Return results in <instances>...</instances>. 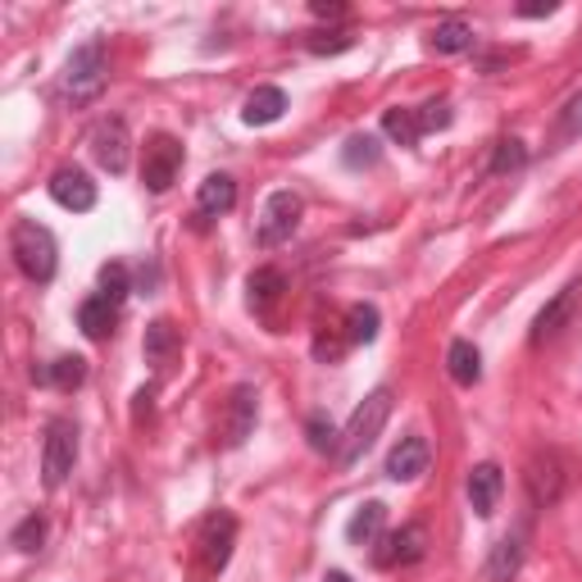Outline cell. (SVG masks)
Returning a JSON list of instances; mask_svg holds the SVG:
<instances>
[{"instance_id":"12","label":"cell","mask_w":582,"mask_h":582,"mask_svg":"<svg viewBox=\"0 0 582 582\" xmlns=\"http://www.w3.org/2000/svg\"><path fill=\"white\" fill-rule=\"evenodd\" d=\"M428 459H433V446L423 442V437H401V446L387 455V478H396V483H414L428 474Z\"/></svg>"},{"instance_id":"32","label":"cell","mask_w":582,"mask_h":582,"mask_svg":"<svg viewBox=\"0 0 582 582\" xmlns=\"http://www.w3.org/2000/svg\"><path fill=\"white\" fill-rule=\"evenodd\" d=\"M528 160V150H523V141H515V137H506L496 146V160H491V173H510V169H519Z\"/></svg>"},{"instance_id":"15","label":"cell","mask_w":582,"mask_h":582,"mask_svg":"<svg viewBox=\"0 0 582 582\" xmlns=\"http://www.w3.org/2000/svg\"><path fill=\"white\" fill-rule=\"evenodd\" d=\"M573 305H578V278H573L569 287H560V292H555V300L537 315V324H532V341L541 346V341L560 337V332H564V324L573 319Z\"/></svg>"},{"instance_id":"9","label":"cell","mask_w":582,"mask_h":582,"mask_svg":"<svg viewBox=\"0 0 582 582\" xmlns=\"http://www.w3.org/2000/svg\"><path fill=\"white\" fill-rule=\"evenodd\" d=\"M92 155L105 173H128V160H133V141H128V124L124 119H105L96 124L92 133Z\"/></svg>"},{"instance_id":"28","label":"cell","mask_w":582,"mask_h":582,"mask_svg":"<svg viewBox=\"0 0 582 582\" xmlns=\"http://www.w3.org/2000/svg\"><path fill=\"white\" fill-rule=\"evenodd\" d=\"M578 137H582V92H573V96L564 100L560 124H555V133H551V150H564V146L578 141Z\"/></svg>"},{"instance_id":"4","label":"cell","mask_w":582,"mask_h":582,"mask_svg":"<svg viewBox=\"0 0 582 582\" xmlns=\"http://www.w3.org/2000/svg\"><path fill=\"white\" fill-rule=\"evenodd\" d=\"M232 541H237V519L232 515H210L201 523V537H197V582H210L227 569L232 560Z\"/></svg>"},{"instance_id":"7","label":"cell","mask_w":582,"mask_h":582,"mask_svg":"<svg viewBox=\"0 0 582 582\" xmlns=\"http://www.w3.org/2000/svg\"><path fill=\"white\" fill-rule=\"evenodd\" d=\"M423 555H428V528H423V523H405V528L387 532V537L378 541L373 564H378V569H410V564H419Z\"/></svg>"},{"instance_id":"24","label":"cell","mask_w":582,"mask_h":582,"mask_svg":"<svg viewBox=\"0 0 582 582\" xmlns=\"http://www.w3.org/2000/svg\"><path fill=\"white\" fill-rule=\"evenodd\" d=\"M446 369H451V378L459 382V387H474L478 378H483V356H478V346L474 341H451V351H446Z\"/></svg>"},{"instance_id":"17","label":"cell","mask_w":582,"mask_h":582,"mask_svg":"<svg viewBox=\"0 0 582 582\" xmlns=\"http://www.w3.org/2000/svg\"><path fill=\"white\" fill-rule=\"evenodd\" d=\"M523 564V532H506L483 564V582H510Z\"/></svg>"},{"instance_id":"29","label":"cell","mask_w":582,"mask_h":582,"mask_svg":"<svg viewBox=\"0 0 582 582\" xmlns=\"http://www.w3.org/2000/svg\"><path fill=\"white\" fill-rule=\"evenodd\" d=\"M378 328H382L378 305H351V309H346V337H351V341H373Z\"/></svg>"},{"instance_id":"35","label":"cell","mask_w":582,"mask_h":582,"mask_svg":"<svg viewBox=\"0 0 582 582\" xmlns=\"http://www.w3.org/2000/svg\"><path fill=\"white\" fill-rule=\"evenodd\" d=\"M305 46L315 55H337V51H351V36H346V32H309Z\"/></svg>"},{"instance_id":"5","label":"cell","mask_w":582,"mask_h":582,"mask_svg":"<svg viewBox=\"0 0 582 582\" xmlns=\"http://www.w3.org/2000/svg\"><path fill=\"white\" fill-rule=\"evenodd\" d=\"M178 169H182V141L169 133H155L141 155V182L160 197V191H169L178 182Z\"/></svg>"},{"instance_id":"34","label":"cell","mask_w":582,"mask_h":582,"mask_svg":"<svg viewBox=\"0 0 582 582\" xmlns=\"http://www.w3.org/2000/svg\"><path fill=\"white\" fill-rule=\"evenodd\" d=\"M414 114H419V128H423V133L451 128V119H455V114H451V105H446V100H428V105H423V109H414Z\"/></svg>"},{"instance_id":"18","label":"cell","mask_w":582,"mask_h":582,"mask_svg":"<svg viewBox=\"0 0 582 582\" xmlns=\"http://www.w3.org/2000/svg\"><path fill=\"white\" fill-rule=\"evenodd\" d=\"M232 205H237V182H232L227 173H210V178L201 182V197H197V219L210 223V219L227 214Z\"/></svg>"},{"instance_id":"2","label":"cell","mask_w":582,"mask_h":582,"mask_svg":"<svg viewBox=\"0 0 582 582\" xmlns=\"http://www.w3.org/2000/svg\"><path fill=\"white\" fill-rule=\"evenodd\" d=\"M10 255H14V264H19L23 278H32V283H51L55 278L60 246L51 237V227L32 223V219H19L14 232H10Z\"/></svg>"},{"instance_id":"30","label":"cell","mask_w":582,"mask_h":582,"mask_svg":"<svg viewBox=\"0 0 582 582\" xmlns=\"http://www.w3.org/2000/svg\"><path fill=\"white\" fill-rule=\"evenodd\" d=\"M42 541H46V519H42V515H28V519L14 528L10 547H14L19 555H32V551H42Z\"/></svg>"},{"instance_id":"11","label":"cell","mask_w":582,"mask_h":582,"mask_svg":"<svg viewBox=\"0 0 582 582\" xmlns=\"http://www.w3.org/2000/svg\"><path fill=\"white\" fill-rule=\"evenodd\" d=\"M51 197H55V205H64L73 214H87L96 205V182L83 169H60L51 178Z\"/></svg>"},{"instance_id":"1","label":"cell","mask_w":582,"mask_h":582,"mask_svg":"<svg viewBox=\"0 0 582 582\" xmlns=\"http://www.w3.org/2000/svg\"><path fill=\"white\" fill-rule=\"evenodd\" d=\"M387 414H392V392L387 387H378V392H369L360 405H356V414H351V423L341 428V437H337V464L341 469H351V464L378 442V433H382V423H387Z\"/></svg>"},{"instance_id":"37","label":"cell","mask_w":582,"mask_h":582,"mask_svg":"<svg viewBox=\"0 0 582 582\" xmlns=\"http://www.w3.org/2000/svg\"><path fill=\"white\" fill-rule=\"evenodd\" d=\"M519 14L523 19H547V14H555V6L547 0V6H541V0H532V6H519Z\"/></svg>"},{"instance_id":"21","label":"cell","mask_w":582,"mask_h":582,"mask_svg":"<svg viewBox=\"0 0 582 582\" xmlns=\"http://www.w3.org/2000/svg\"><path fill=\"white\" fill-rule=\"evenodd\" d=\"M246 300H251V309L255 315H268V309H274L278 300H283V292H287V278L278 274V268H255L251 274V283H246Z\"/></svg>"},{"instance_id":"26","label":"cell","mask_w":582,"mask_h":582,"mask_svg":"<svg viewBox=\"0 0 582 582\" xmlns=\"http://www.w3.org/2000/svg\"><path fill=\"white\" fill-rule=\"evenodd\" d=\"M382 160V141L373 133H356L351 141L341 146V165L346 169H373Z\"/></svg>"},{"instance_id":"16","label":"cell","mask_w":582,"mask_h":582,"mask_svg":"<svg viewBox=\"0 0 582 582\" xmlns=\"http://www.w3.org/2000/svg\"><path fill=\"white\" fill-rule=\"evenodd\" d=\"M146 364H155V373H169L173 369V360H178V351H182V337H178V328L169 324V319H155L150 328H146Z\"/></svg>"},{"instance_id":"10","label":"cell","mask_w":582,"mask_h":582,"mask_svg":"<svg viewBox=\"0 0 582 582\" xmlns=\"http://www.w3.org/2000/svg\"><path fill=\"white\" fill-rule=\"evenodd\" d=\"M523 478H528V491H532V500H537V506H555V500L564 496V483H569V474H564V459H560L555 451H541V455H532Z\"/></svg>"},{"instance_id":"23","label":"cell","mask_w":582,"mask_h":582,"mask_svg":"<svg viewBox=\"0 0 582 582\" xmlns=\"http://www.w3.org/2000/svg\"><path fill=\"white\" fill-rule=\"evenodd\" d=\"M32 378L55 387V392H73V387H83V378H87V360L83 356H60V360H51L42 373H32Z\"/></svg>"},{"instance_id":"25","label":"cell","mask_w":582,"mask_h":582,"mask_svg":"<svg viewBox=\"0 0 582 582\" xmlns=\"http://www.w3.org/2000/svg\"><path fill=\"white\" fill-rule=\"evenodd\" d=\"M433 51L437 55H459V51H469L474 46V28L464 23V19H442L437 28H433Z\"/></svg>"},{"instance_id":"22","label":"cell","mask_w":582,"mask_h":582,"mask_svg":"<svg viewBox=\"0 0 582 582\" xmlns=\"http://www.w3.org/2000/svg\"><path fill=\"white\" fill-rule=\"evenodd\" d=\"M382 523H387V506L382 500H369V506H360L351 515V523H346V541H351V547H373L382 537Z\"/></svg>"},{"instance_id":"27","label":"cell","mask_w":582,"mask_h":582,"mask_svg":"<svg viewBox=\"0 0 582 582\" xmlns=\"http://www.w3.org/2000/svg\"><path fill=\"white\" fill-rule=\"evenodd\" d=\"M382 133L392 137L396 146H419V137H423V128H419V114L414 109H387L382 114Z\"/></svg>"},{"instance_id":"38","label":"cell","mask_w":582,"mask_h":582,"mask_svg":"<svg viewBox=\"0 0 582 582\" xmlns=\"http://www.w3.org/2000/svg\"><path fill=\"white\" fill-rule=\"evenodd\" d=\"M324 582H356V578H351V573H341V569H332V573H328Z\"/></svg>"},{"instance_id":"20","label":"cell","mask_w":582,"mask_h":582,"mask_svg":"<svg viewBox=\"0 0 582 582\" xmlns=\"http://www.w3.org/2000/svg\"><path fill=\"white\" fill-rule=\"evenodd\" d=\"M114 319H119V305H109L100 292L77 305V328H83L92 341H105L114 332Z\"/></svg>"},{"instance_id":"14","label":"cell","mask_w":582,"mask_h":582,"mask_svg":"<svg viewBox=\"0 0 582 582\" xmlns=\"http://www.w3.org/2000/svg\"><path fill=\"white\" fill-rule=\"evenodd\" d=\"M255 414H260V405H255V392H251V387H237V392H232V401H227L223 446H242V442L255 433Z\"/></svg>"},{"instance_id":"8","label":"cell","mask_w":582,"mask_h":582,"mask_svg":"<svg viewBox=\"0 0 582 582\" xmlns=\"http://www.w3.org/2000/svg\"><path fill=\"white\" fill-rule=\"evenodd\" d=\"M296 223H300V197L296 191H274L268 197V205H264V219H260V246H278V242H287L292 232H296Z\"/></svg>"},{"instance_id":"13","label":"cell","mask_w":582,"mask_h":582,"mask_svg":"<svg viewBox=\"0 0 582 582\" xmlns=\"http://www.w3.org/2000/svg\"><path fill=\"white\" fill-rule=\"evenodd\" d=\"M500 491H506V474H500V464H474V474H469V506H474L478 519L496 515Z\"/></svg>"},{"instance_id":"36","label":"cell","mask_w":582,"mask_h":582,"mask_svg":"<svg viewBox=\"0 0 582 582\" xmlns=\"http://www.w3.org/2000/svg\"><path fill=\"white\" fill-rule=\"evenodd\" d=\"M309 14H315V19H346V6H328V0H315V6H309Z\"/></svg>"},{"instance_id":"31","label":"cell","mask_w":582,"mask_h":582,"mask_svg":"<svg viewBox=\"0 0 582 582\" xmlns=\"http://www.w3.org/2000/svg\"><path fill=\"white\" fill-rule=\"evenodd\" d=\"M128 292H133V287H128V268H124V264H105V268H100V296H105L109 305H124Z\"/></svg>"},{"instance_id":"33","label":"cell","mask_w":582,"mask_h":582,"mask_svg":"<svg viewBox=\"0 0 582 582\" xmlns=\"http://www.w3.org/2000/svg\"><path fill=\"white\" fill-rule=\"evenodd\" d=\"M305 433H309V446H315V451H337V428H332V423L324 419V414H309V423H305Z\"/></svg>"},{"instance_id":"3","label":"cell","mask_w":582,"mask_h":582,"mask_svg":"<svg viewBox=\"0 0 582 582\" xmlns=\"http://www.w3.org/2000/svg\"><path fill=\"white\" fill-rule=\"evenodd\" d=\"M109 83V60H105V46L100 42H87V46H77L64 64V96L73 105H87L105 92Z\"/></svg>"},{"instance_id":"6","label":"cell","mask_w":582,"mask_h":582,"mask_svg":"<svg viewBox=\"0 0 582 582\" xmlns=\"http://www.w3.org/2000/svg\"><path fill=\"white\" fill-rule=\"evenodd\" d=\"M73 464H77V428L68 419H55L51 428H46V451H42V483L55 491L64 487V478L73 474Z\"/></svg>"},{"instance_id":"19","label":"cell","mask_w":582,"mask_h":582,"mask_svg":"<svg viewBox=\"0 0 582 582\" xmlns=\"http://www.w3.org/2000/svg\"><path fill=\"white\" fill-rule=\"evenodd\" d=\"M283 109H287V92H283V87H255V92L246 96L242 119H246L251 128H268V124L283 119Z\"/></svg>"}]
</instances>
